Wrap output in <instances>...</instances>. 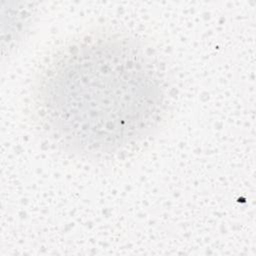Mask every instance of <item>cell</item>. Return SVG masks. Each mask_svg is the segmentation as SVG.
I'll return each mask as SVG.
<instances>
[{
  "label": "cell",
  "mask_w": 256,
  "mask_h": 256,
  "mask_svg": "<svg viewBox=\"0 0 256 256\" xmlns=\"http://www.w3.org/2000/svg\"><path fill=\"white\" fill-rule=\"evenodd\" d=\"M162 74L119 32H92L56 52L33 90L37 120L65 150L85 158L125 152L151 136L167 110Z\"/></svg>",
  "instance_id": "1"
}]
</instances>
